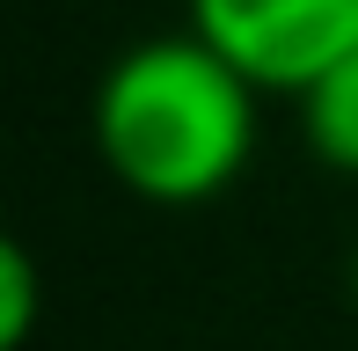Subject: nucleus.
Segmentation results:
<instances>
[{
	"label": "nucleus",
	"instance_id": "7ed1b4c3",
	"mask_svg": "<svg viewBox=\"0 0 358 351\" xmlns=\"http://www.w3.org/2000/svg\"><path fill=\"white\" fill-rule=\"evenodd\" d=\"M300 103V139L307 154H315L329 176H351L358 183V52L344 66H329L307 95H292Z\"/></svg>",
	"mask_w": 358,
	"mask_h": 351
},
{
	"label": "nucleus",
	"instance_id": "20e7f679",
	"mask_svg": "<svg viewBox=\"0 0 358 351\" xmlns=\"http://www.w3.org/2000/svg\"><path fill=\"white\" fill-rule=\"evenodd\" d=\"M37 329V264L22 242L0 249V351H22Z\"/></svg>",
	"mask_w": 358,
	"mask_h": 351
},
{
	"label": "nucleus",
	"instance_id": "f257e3e1",
	"mask_svg": "<svg viewBox=\"0 0 358 351\" xmlns=\"http://www.w3.org/2000/svg\"><path fill=\"white\" fill-rule=\"evenodd\" d=\"M256 103L264 88L198 37L161 29L124 44L103 66L88 103V132L103 169L146 205H205L241 183L256 154Z\"/></svg>",
	"mask_w": 358,
	"mask_h": 351
},
{
	"label": "nucleus",
	"instance_id": "f03ea898",
	"mask_svg": "<svg viewBox=\"0 0 358 351\" xmlns=\"http://www.w3.org/2000/svg\"><path fill=\"white\" fill-rule=\"evenodd\" d=\"M183 29L264 95H307L358 52V0H190Z\"/></svg>",
	"mask_w": 358,
	"mask_h": 351
},
{
	"label": "nucleus",
	"instance_id": "39448f33",
	"mask_svg": "<svg viewBox=\"0 0 358 351\" xmlns=\"http://www.w3.org/2000/svg\"><path fill=\"white\" fill-rule=\"evenodd\" d=\"M344 278H351V308H358V242H351V271H344Z\"/></svg>",
	"mask_w": 358,
	"mask_h": 351
}]
</instances>
